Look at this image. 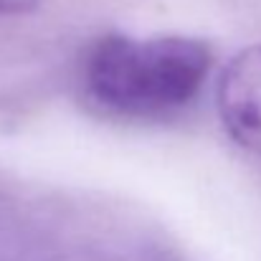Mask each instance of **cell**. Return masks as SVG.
<instances>
[{
    "label": "cell",
    "mask_w": 261,
    "mask_h": 261,
    "mask_svg": "<svg viewBox=\"0 0 261 261\" xmlns=\"http://www.w3.org/2000/svg\"><path fill=\"white\" fill-rule=\"evenodd\" d=\"M216 107L228 137L261 158V43L228 61L216 87Z\"/></svg>",
    "instance_id": "cell-2"
},
{
    "label": "cell",
    "mask_w": 261,
    "mask_h": 261,
    "mask_svg": "<svg viewBox=\"0 0 261 261\" xmlns=\"http://www.w3.org/2000/svg\"><path fill=\"white\" fill-rule=\"evenodd\" d=\"M213 69V51L190 36L107 33L91 41L79 79L87 99L124 122H168L185 114Z\"/></svg>",
    "instance_id": "cell-1"
},
{
    "label": "cell",
    "mask_w": 261,
    "mask_h": 261,
    "mask_svg": "<svg viewBox=\"0 0 261 261\" xmlns=\"http://www.w3.org/2000/svg\"><path fill=\"white\" fill-rule=\"evenodd\" d=\"M41 5V0H0V15H23Z\"/></svg>",
    "instance_id": "cell-3"
}]
</instances>
